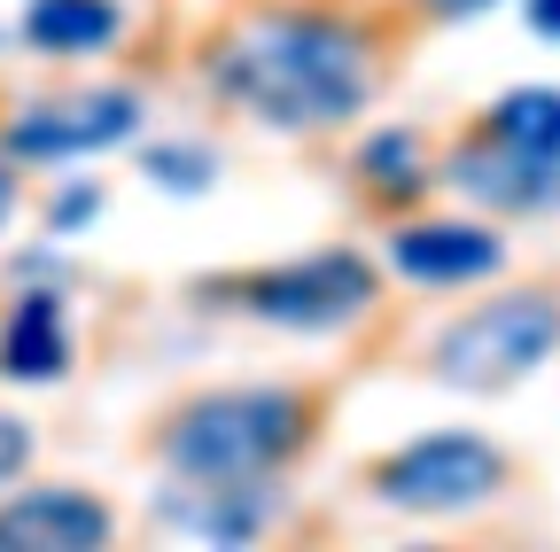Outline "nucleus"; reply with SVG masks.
I'll list each match as a JSON object with an SVG mask.
<instances>
[{
    "label": "nucleus",
    "mask_w": 560,
    "mask_h": 552,
    "mask_svg": "<svg viewBox=\"0 0 560 552\" xmlns=\"http://www.w3.org/2000/svg\"><path fill=\"white\" fill-rule=\"evenodd\" d=\"M210 79L219 94L280 132H319L359 117L374 94V47L366 32L335 9H265L242 16L210 47Z\"/></svg>",
    "instance_id": "obj_1"
},
{
    "label": "nucleus",
    "mask_w": 560,
    "mask_h": 552,
    "mask_svg": "<svg viewBox=\"0 0 560 552\" xmlns=\"http://www.w3.org/2000/svg\"><path fill=\"white\" fill-rule=\"evenodd\" d=\"M312 436L304 389H210L172 412L164 459L179 482H257L280 459H296Z\"/></svg>",
    "instance_id": "obj_2"
},
{
    "label": "nucleus",
    "mask_w": 560,
    "mask_h": 552,
    "mask_svg": "<svg viewBox=\"0 0 560 552\" xmlns=\"http://www.w3.org/2000/svg\"><path fill=\"white\" fill-rule=\"evenodd\" d=\"M560 351V296L552 289H514L499 304H475L452 319L429 351V374L452 389H514Z\"/></svg>",
    "instance_id": "obj_3"
},
{
    "label": "nucleus",
    "mask_w": 560,
    "mask_h": 552,
    "mask_svg": "<svg viewBox=\"0 0 560 552\" xmlns=\"http://www.w3.org/2000/svg\"><path fill=\"white\" fill-rule=\"evenodd\" d=\"M374 498L397 506V514H467L482 498L506 491V451L490 436H420L389 459H374Z\"/></svg>",
    "instance_id": "obj_4"
},
{
    "label": "nucleus",
    "mask_w": 560,
    "mask_h": 552,
    "mask_svg": "<svg viewBox=\"0 0 560 552\" xmlns=\"http://www.w3.org/2000/svg\"><path fill=\"white\" fill-rule=\"evenodd\" d=\"M226 296H242V312L272 319V327H342L374 304V265L350 257V249H327V257H296V265H272V272H249Z\"/></svg>",
    "instance_id": "obj_5"
},
{
    "label": "nucleus",
    "mask_w": 560,
    "mask_h": 552,
    "mask_svg": "<svg viewBox=\"0 0 560 552\" xmlns=\"http://www.w3.org/2000/svg\"><path fill=\"white\" fill-rule=\"evenodd\" d=\"M444 187L490 202V211H560V156H529V149H506L490 132H475V141L452 149Z\"/></svg>",
    "instance_id": "obj_6"
},
{
    "label": "nucleus",
    "mask_w": 560,
    "mask_h": 552,
    "mask_svg": "<svg viewBox=\"0 0 560 552\" xmlns=\"http://www.w3.org/2000/svg\"><path fill=\"white\" fill-rule=\"evenodd\" d=\"M132 117H140V102H132V94H79V102H47V109H32V117H16V125H9V149H16V156H32V164L86 156V149L125 141Z\"/></svg>",
    "instance_id": "obj_7"
},
{
    "label": "nucleus",
    "mask_w": 560,
    "mask_h": 552,
    "mask_svg": "<svg viewBox=\"0 0 560 552\" xmlns=\"http://www.w3.org/2000/svg\"><path fill=\"white\" fill-rule=\"evenodd\" d=\"M109 506L86 498V491H24L0 506V552H94L109 544Z\"/></svg>",
    "instance_id": "obj_8"
},
{
    "label": "nucleus",
    "mask_w": 560,
    "mask_h": 552,
    "mask_svg": "<svg viewBox=\"0 0 560 552\" xmlns=\"http://www.w3.org/2000/svg\"><path fill=\"white\" fill-rule=\"evenodd\" d=\"M397 272H412V281H429V289H452V281H482V272H499L506 265V242L490 234V226H405L389 242Z\"/></svg>",
    "instance_id": "obj_9"
},
{
    "label": "nucleus",
    "mask_w": 560,
    "mask_h": 552,
    "mask_svg": "<svg viewBox=\"0 0 560 552\" xmlns=\"http://www.w3.org/2000/svg\"><path fill=\"white\" fill-rule=\"evenodd\" d=\"M70 366V327H62V304L55 296H24L0 327V374L16 381H55Z\"/></svg>",
    "instance_id": "obj_10"
},
{
    "label": "nucleus",
    "mask_w": 560,
    "mask_h": 552,
    "mask_svg": "<svg viewBox=\"0 0 560 552\" xmlns=\"http://www.w3.org/2000/svg\"><path fill=\"white\" fill-rule=\"evenodd\" d=\"M265 514H272V506L249 491V482H202L195 498H187V491L164 498V521L187 529V537H210V544H242V537H257Z\"/></svg>",
    "instance_id": "obj_11"
},
{
    "label": "nucleus",
    "mask_w": 560,
    "mask_h": 552,
    "mask_svg": "<svg viewBox=\"0 0 560 552\" xmlns=\"http://www.w3.org/2000/svg\"><path fill=\"white\" fill-rule=\"evenodd\" d=\"M24 39L39 55H94L117 39V0H32Z\"/></svg>",
    "instance_id": "obj_12"
},
{
    "label": "nucleus",
    "mask_w": 560,
    "mask_h": 552,
    "mask_svg": "<svg viewBox=\"0 0 560 552\" xmlns=\"http://www.w3.org/2000/svg\"><path fill=\"white\" fill-rule=\"evenodd\" d=\"M490 141H506V149H529V156H560V86H514L490 102L482 117Z\"/></svg>",
    "instance_id": "obj_13"
},
{
    "label": "nucleus",
    "mask_w": 560,
    "mask_h": 552,
    "mask_svg": "<svg viewBox=\"0 0 560 552\" xmlns=\"http://www.w3.org/2000/svg\"><path fill=\"white\" fill-rule=\"evenodd\" d=\"M359 172L374 179L382 202H412V195H429V179H436L429 164H420V141H412V132H382V141H366Z\"/></svg>",
    "instance_id": "obj_14"
},
{
    "label": "nucleus",
    "mask_w": 560,
    "mask_h": 552,
    "mask_svg": "<svg viewBox=\"0 0 560 552\" xmlns=\"http://www.w3.org/2000/svg\"><path fill=\"white\" fill-rule=\"evenodd\" d=\"M149 172H156L164 187H202V179H210V156H195V149H156Z\"/></svg>",
    "instance_id": "obj_15"
},
{
    "label": "nucleus",
    "mask_w": 560,
    "mask_h": 552,
    "mask_svg": "<svg viewBox=\"0 0 560 552\" xmlns=\"http://www.w3.org/2000/svg\"><path fill=\"white\" fill-rule=\"evenodd\" d=\"M24 459H32V428L0 412V482H16V474H24Z\"/></svg>",
    "instance_id": "obj_16"
},
{
    "label": "nucleus",
    "mask_w": 560,
    "mask_h": 552,
    "mask_svg": "<svg viewBox=\"0 0 560 552\" xmlns=\"http://www.w3.org/2000/svg\"><path fill=\"white\" fill-rule=\"evenodd\" d=\"M529 32L537 39H560V0H529Z\"/></svg>",
    "instance_id": "obj_17"
},
{
    "label": "nucleus",
    "mask_w": 560,
    "mask_h": 552,
    "mask_svg": "<svg viewBox=\"0 0 560 552\" xmlns=\"http://www.w3.org/2000/svg\"><path fill=\"white\" fill-rule=\"evenodd\" d=\"M86 211H94V195L79 187V195H62V202H55V226H70V219H86Z\"/></svg>",
    "instance_id": "obj_18"
},
{
    "label": "nucleus",
    "mask_w": 560,
    "mask_h": 552,
    "mask_svg": "<svg viewBox=\"0 0 560 552\" xmlns=\"http://www.w3.org/2000/svg\"><path fill=\"white\" fill-rule=\"evenodd\" d=\"M436 16H482V9H499V0H429Z\"/></svg>",
    "instance_id": "obj_19"
},
{
    "label": "nucleus",
    "mask_w": 560,
    "mask_h": 552,
    "mask_svg": "<svg viewBox=\"0 0 560 552\" xmlns=\"http://www.w3.org/2000/svg\"><path fill=\"white\" fill-rule=\"evenodd\" d=\"M9 195H16V187H9V172H0V219H9Z\"/></svg>",
    "instance_id": "obj_20"
}]
</instances>
